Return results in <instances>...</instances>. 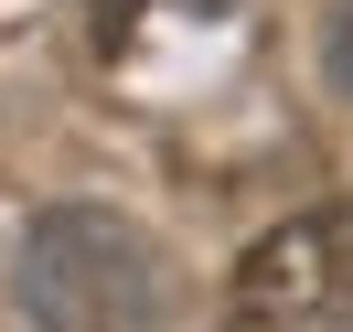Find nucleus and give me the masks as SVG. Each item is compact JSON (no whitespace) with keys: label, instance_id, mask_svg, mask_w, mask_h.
Here are the masks:
<instances>
[{"label":"nucleus","instance_id":"obj_1","mask_svg":"<svg viewBox=\"0 0 353 332\" xmlns=\"http://www.w3.org/2000/svg\"><path fill=\"white\" fill-rule=\"evenodd\" d=\"M32 332H161V257L118 204H54L11 257Z\"/></svg>","mask_w":353,"mask_h":332},{"label":"nucleus","instance_id":"obj_2","mask_svg":"<svg viewBox=\"0 0 353 332\" xmlns=\"http://www.w3.org/2000/svg\"><path fill=\"white\" fill-rule=\"evenodd\" d=\"M236 322L246 332H353V204L289 215L246 246Z\"/></svg>","mask_w":353,"mask_h":332}]
</instances>
